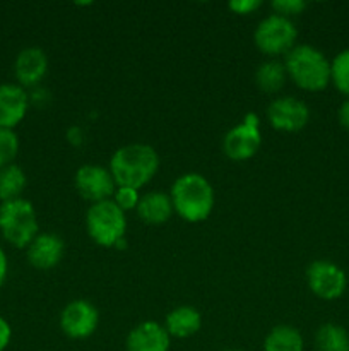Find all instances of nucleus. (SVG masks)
<instances>
[{
  "label": "nucleus",
  "mask_w": 349,
  "mask_h": 351,
  "mask_svg": "<svg viewBox=\"0 0 349 351\" xmlns=\"http://www.w3.org/2000/svg\"><path fill=\"white\" fill-rule=\"evenodd\" d=\"M159 154L149 144L133 143L118 147L109 158V171L116 187H146L159 170Z\"/></svg>",
  "instance_id": "obj_1"
},
{
  "label": "nucleus",
  "mask_w": 349,
  "mask_h": 351,
  "mask_svg": "<svg viewBox=\"0 0 349 351\" xmlns=\"http://www.w3.org/2000/svg\"><path fill=\"white\" fill-rule=\"evenodd\" d=\"M173 209L183 221L201 223L212 215L216 194L211 182L201 173H183L173 182L170 191Z\"/></svg>",
  "instance_id": "obj_2"
},
{
  "label": "nucleus",
  "mask_w": 349,
  "mask_h": 351,
  "mask_svg": "<svg viewBox=\"0 0 349 351\" xmlns=\"http://www.w3.org/2000/svg\"><path fill=\"white\" fill-rule=\"evenodd\" d=\"M287 79L308 93L324 91L331 84V60L311 45H296L284 57Z\"/></svg>",
  "instance_id": "obj_3"
},
{
  "label": "nucleus",
  "mask_w": 349,
  "mask_h": 351,
  "mask_svg": "<svg viewBox=\"0 0 349 351\" xmlns=\"http://www.w3.org/2000/svg\"><path fill=\"white\" fill-rule=\"evenodd\" d=\"M38 233L40 223L33 202L24 197L0 202V235L9 245L26 249Z\"/></svg>",
  "instance_id": "obj_4"
},
{
  "label": "nucleus",
  "mask_w": 349,
  "mask_h": 351,
  "mask_svg": "<svg viewBox=\"0 0 349 351\" xmlns=\"http://www.w3.org/2000/svg\"><path fill=\"white\" fill-rule=\"evenodd\" d=\"M86 230L89 239L99 247H116L125 239L127 216L112 199L96 202L86 213Z\"/></svg>",
  "instance_id": "obj_5"
},
{
  "label": "nucleus",
  "mask_w": 349,
  "mask_h": 351,
  "mask_svg": "<svg viewBox=\"0 0 349 351\" xmlns=\"http://www.w3.org/2000/svg\"><path fill=\"white\" fill-rule=\"evenodd\" d=\"M298 29L293 19L279 16V14H269L263 17L253 33V43L270 58L286 57L294 47H296Z\"/></svg>",
  "instance_id": "obj_6"
},
{
  "label": "nucleus",
  "mask_w": 349,
  "mask_h": 351,
  "mask_svg": "<svg viewBox=\"0 0 349 351\" xmlns=\"http://www.w3.org/2000/svg\"><path fill=\"white\" fill-rule=\"evenodd\" d=\"M262 146L260 119L257 113L248 112L240 123L224 134L222 153L231 161H246L255 156Z\"/></svg>",
  "instance_id": "obj_7"
},
{
  "label": "nucleus",
  "mask_w": 349,
  "mask_h": 351,
  "mask_svg": "<svg viewBox=\"0 0 349 351\" xmlns=\"http://www.w3.org/2000/svg\"><path fill=\"white\" fill-rule=\"evenodd\" d=\"M305 276H307V285L310 291L320 300H337L346 293V288H348V276H346L344 269L331 261H313L307 267Z\"/></svg>",
  "instance_id": "obj_8"
},
{
  "label": "nucleus",
  "mask_w": 349,
  "mask_h": 351,
  "mask_svg": "<svg viewBox=\"0 0 349 351\" xmlns=\"http://www.w3.org/2000/svg\"><path fill=\"white\" fill-rule=\"evenodd\" d=\"M74 185L77 194L91 204L108 201L113 197L116 191L115 178H113L109 168L101 165L86 163L75 171Z\"/></svg>",
  "instance_id": "obj_9"
},
{
  "label": "nucleus",
  "mask_w": 349,
  "mask_h": 351,
  "mask_svg": "<svg viewBox=\"0 0 349 351\" xmlns=\"http://www.w3.org/2000/svg\"><path fill=\"white\" fill-rule=\"evenodd\" d=\"M267 120L279 132H300L310 122V108L294 96H279L267 106Z\"/></svg>",
  "instance_id": "obj_10"
},
{
  "label": "nucleus",
  "mask_w": 349,
  "mask_h": 351,
  "mask_svg": "<svg viewBox=\"0 0 349 351\" xmlns=\"http://www.w3.org/2000/svg\"><path fill=\"white\" fill-rule=\"evenodd\" d=\"M58 324H60L62 332L70 339H86L94 335L98 329V308L91 302L82 300V298L72 300L62 311Z\"/></svg>",
  "instance_id": "obj_11"
},
{
  "label": "nucleus",
  "mask_w": 349,
  "mask_h": 351,
  "mask_svg": "<svg viewBox=\"0 0 349 351\" xmlns=\"http://www.w3.org/2000/svg\"><path fill=\"white\" fill-rule=\"evenodd\" d=\"M48 72V55L43 48L27 47L17 53L14 60V79L16 84L24 89H33L41 86Z\"/></svg>",
  "instance_id": "obj_12"
},
{
  "label": "nucleus",
  "mask_w": 349,
  "mask_h": 351,
  "mask_svg": "<svg viewBox=\"0 0 349 351\" xmlns=\"http://www.w3.org/2000/svg\"><path fill=\"white\" fill-rule=\"evenodd\" d=\"M29 108L27 89L21 88L16 82L0 84V129L16 130V127L26 119Z\"/></svg>",
  "instance_id": "obj_13"
},
{
  "label": "nucleus",
  "mask_w": 349,
  "mask_h": 351,
  "mask_svg": "<svg viewBox=\"0 0 349 351\" xmlns=\"http://www.w3.org/2000/svg\"><path fill=\"white\" fill-rule=\"evenodd\" d=\"M65 256V243L55 233H38L36 239L26 247L27 263L34 269L48 271L60 264Z\"/></svg>",
  "instance_id": "obj_14"
},
{
  "label": "nucleus",
  "mask_w": 349,
  "mask_h": 351,
  "mask_svg": "<svg viewBox=\"0 0 349 351\" xmlns=\"http://www.w3.org/2000/svg\"><path fill=\"white\" fill-rule=\"evenodd\" d=\"M171 336L163 324L146 321L127 335L125 351H170Z\"/></svg>",
  "instance_id": "obj_15"
},
{
  "label": "nucleus",
  "mask_w": 349,
  "mask_h": 351,
  "mask_svg": "<svg viewBox=\"0 0 349 351\" xmlns=\"http://www.w3.org/2000/svg\"><path fill=\"white\" fill-rule=\"evenodd\" d=\"M137 216L142 219L146 225H164L170 221L174 215L173 202L170 194H164L159 191H151L147 194L140 195L139 206H137Z\"/></svg>",
  "instance_id": "obj_16"
},
{
  "label": "nucleus",
  "mask_w": 349,
  "mask_h": 351,
  "mask_svg": "<svg viewBox=\"0 0 349 351\" xmlns=\"http://www.w3.org/2000/svg\"><path fill=\"white\" fill-rule=\"evenodd\" d=\"M163 326L171 338H192L202 329V314L190 305H180L166 315Z\"/></svg>",
  "instance_id": "obj_17"
},
{
  "label": "nucleus",
  "mask_w": 349,
  "mask_h": 351,
  "mask_svg": "<svg viewBox=\"0 0 349 351\" xmlns=\"http://www.w3.org/2000/svg\"><path fill=\"white\" fill-rule=\"evenodd\" d=\"M262 351H305L303 335L294 326L279 324L267 332Z\"/></svg>",
  "instance_id": "obj_18"
},
{
  "label": "nucleus",
  "mask_w": 349,
  "mask_h": 351,
  "mask_svg": "<svg viewBox=\"0 0 349 351\" xmlns=\"http://www.w3.org/2000/svg\"><path fill=\"white\" fill-rule=\"evenodd\" d=\"M287 81V72L284 67V62L277 58H269L262 62L255 71V84L260 91L267 95H276L284 88Z\"/></svg>",
  "instance_id": "obj_19"
},
{
  "label": "nucleus",
  "mask_w": 349,
  "mask_h": 351,
  "mask_svg": "<svg viewBox=\"0 0 349 351\" xmlns=\"http://www.w3.org/2000/svg\"><path fill=\"white\" fill-rule=\"evenodd\" d=\"M26 171L19 165L12 163L0 170V202L16 201L23 197L26 191Z\"/></svg>",
  "instance_id": "obj_20"
},
{
  "label": "nucleus",
  "mask_w": 349,
  "mask_h": 351,
  "mask_svg": "<svg viewBox=\"0 0 349 351\" xmlns=\"http://www.w3.org/2000/svg\"><path fill=\"white\" fill-rule=\"evenodd\" d=\"M317 351H349V332L335 322H325L315 332Z\"/></svg>",
  "instance_id": "obj_21"
},
{
  "label": "nucleus",
  "mask_w": 349,
  "mask_h": 351,
  "mask_svg": "<svg viewBox=\"0 0 349 351\" xmlns=\"http://www.w3.org/2000/svg\"><path fill=\"white\" fill-rule=\"evenodd\" d=\"M331 84L349 98V48L339 51L331 60Z\"/></svg>",
  "instance_id": "obj_22"
},
{
  "label": "nucleus",
  "mask_w": 349,
  "mask_h": 351,
  "mask_svg": "<svg viewBox=\"0 0 349 351\" xmlns=\"http://www.w3.org/2000/svg\"><path fill=\"white\" fill-rule=\"evenodd\" d=\"M19 154V137L16 130L0 129V170L16 163Z\"/></svg>",
  "instance_id": "obj_23"
},
{
  "label": "nucleus",
  "mask_w": 349,
  "mask_h": 351,
  "mask_svg": "<svg viewBox=\"0 0 349 351\" xmlns=\"http://www.w3.org/2000/svg\"><path fill=\"white\" fill-rule=\"evenodd\" d=\"M140 191L132 187H116L115 194H113L112 201L122 209L123 213H129V211H135L137 206H139L140 201Z\"/></svg>",
  "instance_id": "obj_24"
},
{
  "label": "nucleus",
  "mask_w": 349,
  "mask_h": 351,
  "mask_svg": "<svg viewBox=\"0 0 349 351\" xmlns=\"http://www.w3.org/2000/svg\"><path fill=\"white\" fill-rule=\"evenodd\" d=\"M270 7H272L274 14L293 19V17L303 14V10L307 9V2H303V0H276Z\"/></svg>",
  "instance_id": "obj_25"
},
{
  "label": "nucleus",
  "mask_w": 349,
  "mask_h": 351,
  "mask_svg": "<svg viewBox=\"0 0 349 351\" xmlns=\"http://www.w3.org/2000/svg\"><path fill=\"white\" fill-rule=\"evenodd\" d=\"M260 5H262L260 0H235V2L228 3L229 10H233L238 16H250L255 10H259Z\"/></svg>",
  "instance_id": "obj_26"
},
{
  "label": "nucleus",
  "mask_w": 349,
  "mask_h": 351,
  "mask_svg": "<svg viewBox=\"0 0 349 351\" xmlns=\"http://www.w3.org/2000/svg\"><path fill=\"white\" fill-rule=\"evenodd\" d=\"M27 95H29V105L31 106H43L47 105L48 101H50V93L47 91L44 88H41V86H36V88L29 89L27 91Z\"/></svg>",
  "instance_id": "obj_27"
},
{
  "label": "nucleus",
  "mask_w": 349,
  "mask_h": 351,
  "mask_svg": "<svg viewBox=\"0 0 349 351\" xmlns=\"http://www.w3.org/2000/svg\"><path fill=\"white\" fill-rule=\"evenodd\" d=\"M10 339H12V328L7 322V319L0 315V351H5L9 348Z\"/></svg>",
  "instance_id": "obj_28"
},
{
  "label": "nucleus",
  "mask_w": 349,
  "mask_h": 351,
  "mask_svg": "<svg viewBox=\"0 0 349 351\" xmlns=\"http://www.w3.org/2000/svg\"><path fill=\"white\" fill-rule=\"evenodd\" d=\"M67 141L72 144V146H82L86 141V132L82 127L72 125L67 129Z\"/></svg>",
  "instance_id": "obj_29"
},
{
  "label": "nucleus",
  "mask_w": 349,
  "mask_h": 351,
  "mask_svg": "<svg viewBox=\"0 0 349 351\" xmlns=\"http://www.w3.org/2000/svg\"><path fill=\"white\" fill-rule=\"evenodd\" d=\"M7 274H9V259H7V254L3 250V247L0 245V288L7 281Z\"/></svg>",
  "instance_id": "obj_30"
},
{
  "label": "nucleus",
  "mask_w": 349,
  "mask_h": 351,
  "mask_svg": "<svg viewBox=\"0 0 349 351\" xmlns=\"http://www.w3.org/2000/svg\"><path fill=\"white\" fill-rule=\"evenodd\" d=\"M337 117H339V123H341V125L349 132V98H346L344 101H342V105L339 106Z\"/></svg>",
  "instance_id": "obj_31"
},
{
  "label": "nucleus",
  "mask_w": 349,
  "mask_h": 351,
  "mask_svg": "<svg viewBox=\"0 0 349 351\" xmlns=\"http://www.w3.org/2000/svg\"><path fill=\"white\" fill-rule=\"evenodd\" d=\"M222 351H243V350H222Z\"/></svg>",
  "instance_id": "obj_32"
}]
</instances>
